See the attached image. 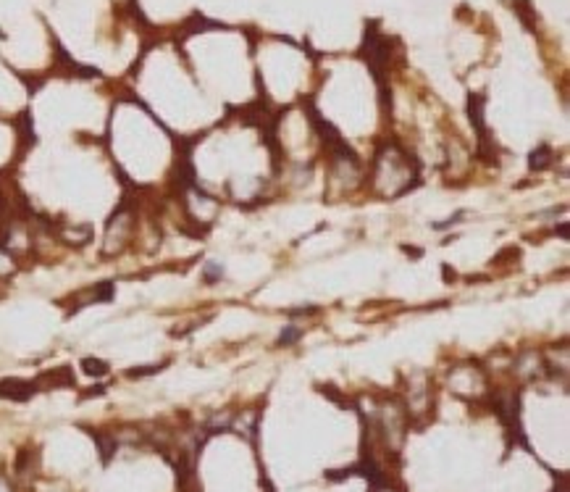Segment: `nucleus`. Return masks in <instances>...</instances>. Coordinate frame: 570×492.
<instances>
[{
  "label": "nucleus",
  "instance_id": "f257e3e1",
  "mask_svg": "<svg viewBox=\"0 0 570 492\" xmlns=\"http://www.w3.org/2000/svg\"><path fill=\"white\" fill-rule=\"evenodd\" d=\"M0 395L11 398V400H30L34 395V385L21 382V379H6V382H0Z\"/></svg>",
  "mask_w": 570,
  "mask_h": 492
},
{
  "label": "nucleus",
  "instance_id": "f03ea898",
  "mask_svg": "<svg viewBox=\"0 0 570 492\" xmlns=\"http://www.w3.org/2000/svg\"><path fill=\"white\" fill-rule=\"evenodd\" d=\"M549 166H552V148L549 145H541L539 150L531 153V169L541 171V169H549Z\"/></svg>",
  "mask_w": 570,
  "mask_h": 492
},
{
  "label": "nucleus",
  "instance_id": "7ed1b4c3",
  "mask_svg": "<svg viewBox=\"0 0 570 492\" xmlns=\"http://www.w3.org/2000/svg\"><path fill=\"white\" fill-rule=\"evenodd\" d=\"M85 369H87V374H92V376H100V374L108 372V366L102 363V361H95V358H85V363H82Z\"/></svg>",
  "mask_w": 570,
  "mask_h": 492
},
{
  "label": "nucleus",
  "instance_id": "20e7f679",
  "mask_svg": "<svg viewBox=\"0 0 570 492\" xmlns=\"http://www.w3.org/2000/svg\"><path fill=\"white\" fill-rule=\"evenodd\" d=\"M300 334H303V332H300V329H297V327H287V329H284V332H281V337H278V343H281V345H292L294 340L300 337Z\"/></svg>",
  "mask_w": 570,
  "mask_h": 492
},
{
  "label": "nucleus",
  "instance_id": "39448f33",
  "mask_svg": "<svg viewBox=\"0 0 570 492\" xmlns=\"http://www.w3.org/2000/svg\"><path fill=\"white\" fill-rule=\"evenodd\" d=\"M221 274H223V271H221L219 264H208V268H205V279H208V282H213V279H221Z\"/></svg>",
  "mask_w": 570,
  "mask_h": 492
}]
</instances>
